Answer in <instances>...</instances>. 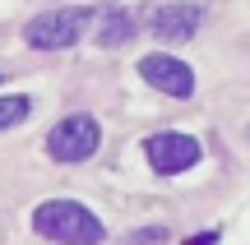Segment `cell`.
Listing matches in <instances>:
<instances>
[{"mask_svg": "<svg viewBox=\"0 0 250 245\" xmlns=\"http://www.w3.org/2000/svg\"><path fill=\"white\" fill-rule=\"evenodd\" d=\"M33 227L42 236L61 241V245H98L102 241V222L98 213H88L74 199H46L33 208Z\"/></svg>", "mask_w": 250, "mask_h": 245, "instance_id": "cell-1", "label": "cell"}, {"mask_svg": "<svg viewBox=\"0 0 250 245\" xmlns=\"http://www.w3.org/2000/svg\"><path fill=\"white\" fill-rule=\"evenodd\" d=\"M93 19H98V14H93L88 5H74V9H46V14L28 19L23 42L37 46V51H65V46H74L83 33H88Z\"/></svg>", "mask_w": 250, "mask_h": 245, "instance_id": "cell-2", "label": "cell"}, {"mask_svg": "<svg viewBox=\"0 0 250 245\" xmlns=\"http://www.w3.org/2000/svg\"><path fill=\"white\" fill-rule=\"evenodd\" d=\"M102 144V130L93 116H65L61 125H51V134H46V153L56 157V162H83V157H93Z\"/></svg>", "mask_w": 250, "mask_h": 245, "instance_id": "cell-3", "label": "cell"}, {"mask_svg": "<svg viewBox=\"0 0 250 245\" xmlns=\"http://www.w3.org/2000/svg\"><path fill=\"white\" fill-rule=\"evenodd\" d=\"M144 153H148L153 171L181 176V171H190V167H199L204 144H199V139H190V134H153L148 144H144Z\"/></svg>", "mask_w": 250, "mask_h": 245, "instance_id": "cell-4", "label": "cell"}, {"mask_svg": "<svg viewBox=\"0 0 250 245\" xmlns=\"http://www.w3.org/2000/svg\"><path fill=\"white\" fill-rule=\"evenodd\" d=\"M139 74L153 83V88L171 93V97H190V93H195V70H190L186 60H176V56H167V51L144 56V60H139Z\"/></svg>", "mask_w": 250, "mask_h": 245, "instance_id": "cell-5", "label": "cell"}, {"mask_svg": "<svg viewBox=\"0 0 250 245\" xmlns=\"http://www.w3.org/2000/svg\"><path fill=\"white\" fill-rule=\"evenodd\" d=\"M204 23V5H158L148 14V28L158 33V42H190Z\"/></svg>", "mask_w": 250, "mask_h": 245, "instance_id": "cell-6", "label": "cell"}, {"mask_svg": "<svg viewBox=\"0 0 250 245\" xmlns=\"http://www.w3.org/2000/svg\"><path fill=\"white\" fill-rule=\"evenodd\" d=\"M134 37V19L125 9H102V28H98V46H121Z\"/></svg>", "mask_w": 250, "mask_h": 245, "instance_id": "cell-7", "label": "cell"}, {"mask_svg": "<svg viewBox=\"0 0 250 245\" xmlns=\"http://www.w3.org/2000/svg\"><path fill=\"white\" fill-rule=\"evenodd\" d=\"M28 111H33L28 97H0V130H14L19 120H28Z\"/></svg>", "mask_w": 250, "mask_h": 245, "instance_id": "cell-8", "label": "cell"}, {"mask_svg": "<svg viewBox=\"0 0 250 245\" xmlns=\"http://www.w3.org/2000/svg\"><path fill=\"white\" fill-rule=\"evenodd\" d=\"M148 241H162V227H148V231H139V236H130L121 245H148Z\"/></svg>", "mask_w": 250, "mask_h": 245, "instance_id": "cell-9", "label": "cell"}]
</instances>
